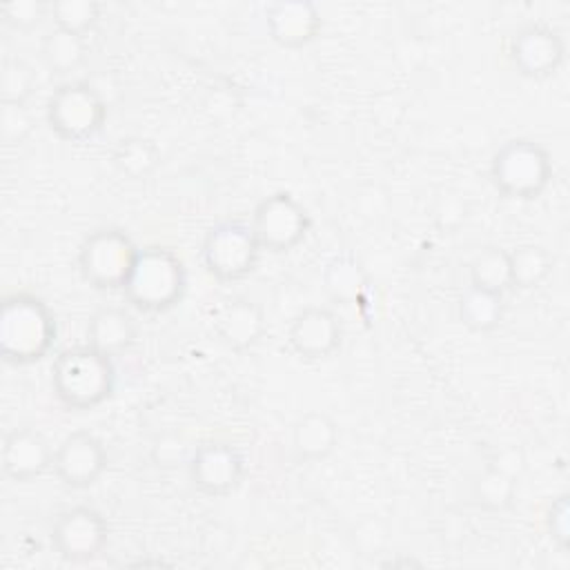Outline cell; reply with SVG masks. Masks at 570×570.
<instances>
[{"mask_svg":"<svg viewBox=\"0 0 570 570\" xmlns=\"http://www.w3.org/2000/svg\"><path fill=\"white\" fill-rule=\"evenodd\" d=\"M56 341V318L49 305L27 292L9 294L0 307V354L11 365L45 358Z\"/></svg>","mask_w":570,"mask_h":570,"instance_id":"cell-1","label":"cell"},{"mask_svg":"<svg viewBox=\"0 0 570 570\" xmlns=\"http://www.w3.org/2000/svg\"><path fill=\"white\" fill-rule=\"evenodd\" d=\"M116 385L111 356L91 345L62 350L51 365V387L56 399L76 412H87L105 403Z\"/></svg>","mask_w":570,"mask_h":570,"instance_id":"cell-2","label":"cell"},{"mask_svg":"<svg viewBox=\"0 0 570 570\" xmlns=\"http://www.w3.org/2000/svg\"><path fill=\"white\" fill-rule=\"evenodd\" d=\"M187 289V269L180 256L163 245L138 249L122 287L125 298L140 312L160 314L180 303Z\"/></svg>","mask_w":570,"mask_h":570,"instance_id":"cell-3","label":"cell"},{"mask_svg":"<svg viewBox=\"0 0 570 570\" xmlns=\"http://www.w3.org/2000/svg\"><path fill=\"white\" fill-rule=\"evenodd\" d=\"M490 178L497 191L505 198H539L552 180L550 154L530 138H512L494 151Z\"/></svg>","mask_w":570,"mask_h":570,"instance_id":"cell-4","label":"cell"},{"mask_svg":"<svg viewBox=\"0 0 570 570\" xmlns=\"http://www.w3.org/2000/svg\"><path fill=\"white\" fill-rule=\"evenodd\" d=\"M107 118V102L89 80L60 85L47 100V125L67 142L94 138Z\"/></svg>","mask_w":570,"mask_h":570,"instance_id":"cell-5","label":"cell"},{"mask_svg":"<svg viewBox=\"0 0 570 570\" xmlns=\"http://www.w3.org/2000/svg\"><path fill=\"white\" fill-rule=\"evenodd\" d=\"M138 247L116 227L91 232L78 249V267L82 278L96 289H122L136 263Z\"/></svg>","mask_w":570,"mask_h":570,"instance_id":"cell-6","label":"cell"},{"mask_svg":"<svg viewBox=\"0 0 570 570\" xmlns=\"http://www.w3.org/2000/svg\"><path fill=\"white\" fill-rule=\"evenodd\" d=\"M205 269L223 281L234 283L249 276L261 258V245L247 223L223 220L203 238L200 247Z\"/></svg>","mask_w":570,"mask_h":570,"instance_id":"cell-7","label":"cell"},{"mask_svg":"<svg viewBox=\"0 0 570 570\" xmlns=\"http://www.w3.org/2000/svg\"><path fill=\"white\" fill-rule=\"evenodd\" d=\"M307 209L287 191L265 196L252 212V232L261 249L283 254L294 249L309 232Z\"/></svg>","mask_w":570,"mask_h":570,"instance_id":"cell-8","label":"cell"},{"mask_svg":"<svg viewBox=\"0 0 570 570\" xmlns=\"http://www.w3.org/2000/svg\"><path fill=\"white\" fill-rule=\"evenodd\" d=\"M109 525L105 517L89 505H76L58 514L51 525L53 550L71 563L94 561L107 546Z\"/></svg>","mask_w":570,"mask_h":570,"instance_id":"cell-9","label":"cell"},{"mask_svg":"<svg viewBox=\"0 0 570 570\" xmlns=\"http://www.w3.org/2000/svg\"><path fill=\"white\" fill-rule=\"evenodd\" d=\"M189 481L209 497L234 492L245 476L243 454L227 441H203L191 450L187 463Z\"/></svg>","mask_w":570,"mask_h":570,"instance_id":"cell-10","label":"cell"},{"mask_svg":"<svg viewBox=\"0 0 570 570\" xmlns=\"http://www.w3.org/2000/svg\"><path fill=\"white\" fill-rule=\"evenodd\" d=\"M58 481L71 490L94 485L107 470V450L91 432H71L53 450V465Z\"/></svg>","mask_w":570,"mask_h":570,"instance_id":"cell-11","label":"cell"},{"mask_svg":"<svg viewBox=\"0 0 570 570\" xmlns=\"http://www.w3.org/2000/svg\"><path fill=\"white\" fill-rule=\"evenodd\" d=\"M563 58L566 40L561 31L550 24H525L510 40V60L525 78H546L554 73Z\"/></svg>","mask_w":570,"mask_h":570,"instance_id":"cell-12","label":"cell"},{"mask_svg":"<svg viewBox=\"0 0 570 570\" xmlns=\"http://www.w3.org/2000/svg\"><path fill=\"white\" fill-rule=\"evenodd\" d=\"M287 341L301 358L323 361L341 347V341H343L341 318L327 307L309 305L292 318L287 330Z\"/></svg>","mask_w":570,"mask_h":570,"instance_id":"cell-13","label":"cell"},{"mask_svg":"<svg viewBox=\"0 0 570 570\" xmlns=\"http://www.w3.org/2000/svg\"><path fill=\"white\" fill-rule=\"evenodd\" d=\"M265 27L276 45L298 49L318 36L323 18L309 0H281L265 9Z\"/></svg>","mask_w":570,"mask_h":570,"instance_id":"cell-14","label":"cell"},{"mask_svg":"<svg viewBox=\"0 0 570 570\" xmlns=\"http://www.w3.org/2000/svg\"><path fill=\"white\" fill-rule=\"evenodd\" d=\"M53 465L49 441L31 428H16L2 443V472L18 483L42 476Z\"/></svg>","mask_w":570,"mask_h":570,"instance_id":"cell-15","label":"cell"},{"mask_svg":"<svg viewBox=\"0 0 570 570\" xmlns=\"http://www.w3.org/2000/svg\"><path fill=\"white\" fill-rule=\"evenodd\" d=\"M214 332L229 350H249L265 334L263 307L247 296H234L214 314Z\"/></svg>","mask_w":570,"mask_h":570,"instance_id":"cell-16","label":"cell"},{"mask_svg":"<svg viewBox=\"0 0 570 570\" xmlns=\"http://www.w3.org/2000/svg\"><path fill=\"white\" fill-rule=\"evenodd\" d=\"M138 338V325L136 318L118 305H105L98 307L87 323V345L94 350L107 354V356H118L127 352Z\"/></svg>","mask_w":570,"mask_h":570,"instance_id":"cell-17","label":"cell"},{"mask_svg":"<svg viewBox=\"0 0 570 570\" xmlns=\"http://www.w3.org/2000/svg\"><path fill=\"white\" fill-rule=\"evenodd\" d=\"M336 445L338 425L330 414L321 410L305 412L292 425V450L294 456L303 463H318L327 459Z\"/></svg>","mask_w":570,"mask_h":570,"instance_id":"cell-18","label":"cell"},{"mask_svg":"<svg viewBox=\"0 0 570 570\" xmlns=\"http://www.w3.org/2000/svg\"><path fill=\"white\" fill-rule=\"evenodd\" d=\"M456 314H459V321L470 332H479V334L492 332L501 325L505 314L503 294L470 285L456 301Z\"/></svg>","mask_w":570,"mask_h":570,"instance_id":"cell-19","label":"cell"},{"mask_svg":"<svg viewBox=\"0 0 570 570\" xmlns=\"http://www.w3.org/2000/svg\"><path fill=\"white\" fill-rule=\"evenodd\" d=\"M160 163V149L151 138L125 136L111 149V165L129 180L149 178Z\"/></svg>","mask_w":570,"mask_h":570,"instance_id":"cell-20","label":"cell"},{"mask_svg":"<svg viewBox=\"0 0 570 570\" xmlns=\"http://www.w3.org/2000/svg\"><path fill=\"white\" fill-rule=\"evenodd\" d=\"M323 287L332 301L341 305H352L363 296L367 287V276L363 265L352 254H341L325 265Z\"/></svg>","mask_w":570,"mask_h":570,"instance_id":"cell-21","label":"cell"},{"mask_svg":"<svg viewBox=\"0 0 570 570\" xmlns=\"http://www.w3.org/2000/svg\"><path fill=\"white\" fill-rule=\"evenodd\" d=\"M40 58L51 73L56 76L71 73L87 58V38L67 29L53 27L40 42Z\"/></svg>","mask_w":570,"mask_h":570,"instance_id":"cell-22","label":"cell"},{"mask_svg":"<svg viewBox=\"0 0 570 570\" xmlns=\"http://www.w3.org/2000/svg\"><path fill=\"white\" fill-rule=\"evenodd\" d=\"M468 272L472 287H481L497 294H505L508 289H512L510 252L503 247L488 245L481 252H476L468 265Z\"/></svg>","mask_w":570,"mask_h":570,"instance_id":"cell-23","label":"cell"},{"mask_svg":"<svg viewBox=\"0 0 570 570\" xmlns=\"http://www.w3.org/2000/svg\"><path fill=\"white\" fill-rule=\"evenodd\" d=\"M510 252V276H512V287L519 289H534L541 285L554 265L552 254L534 243L519 245Z\"/></svg>","mask_w":570,"mask_h":570,"instance_id":"cell-24","label":"cell"},{"mask_svg":"<svg viewBox=\"0 0 570 570\" xmlns=\"http://www.w3.org/2000/svg\"><path fill=\"white\" fill-rule=\"evenodd\" d=\"M514 494H517V476L503 472L492 463L472 481V499L483 510L501 512L512 505Z\"/></svg>","mask_w":570,"mask_h":570,"instance_id":"cell-25","label":"cell"},{"mask_svg":"<svg viewBox=\"0 0 570 570\" xmlns=\"http://www.w3.org/2000/svg\"><path fill=\"white\" fill-rule=\"evenodd\" d=\"M100 9L96 0H53L49 2V18L53 27L85 36L98 24Z\"/></svg>","mask_w":570,"mask_h":570,"instance_id":"cell-26","label":"cell"},{"mask_svg":"<svg viewBox=\"0 0 570 570\" xmlns=\"http://www.w3.org/2000/svg\"><path fill=\"white\" fill-rule=\"evenodd\" d=\"M36 89L33 69L20 58H7L0 67V100L2 105H27Z\"/></svg>","mask_w":570,"mask_h":570,"instance_id":"cell-27","label":"cell"},{"mask_svg":"<svg viewBox=\"0 0 570 570\" xmlns=\"http://www.w3.org/2000/svg\"><path fill=\"white\" fill-rule=\"evenodd\" d=\"M49 16V2L45 0H11L0 4V18L20 31H29Z\"/></svg>","mask_w":570,"mask_h":570,"instance_id":"cell-28","label":"cell"},{"mask_svg":"<svg viewBox=\"0 0 570 570\" xmlns=\"http://www.w3.org/2000/svg\"><path fill=\"white\" fill-rule=\"evenodd\" d=\"M33 116L27 105H2L0 109V138L4 145H20L33 131Z\"/></svg>","mask_w":570,"mask_h":570,"instance_id":"cell-29","label":"cell"},{"mask_svg":"<svg viewBox=\"0 0 570 570\" xmlns=\"http://www.w3.org/2000/svg\"><path fill=\"white\" fill-rule=\"evenodd\" d=\"M194 450V448H191ZM189 445L185 443V439L176 432H163L160 436H156L154 445H151V461L158 468H167L174 470L178 465H187L189 456H191Z\"/></svg>","mask_w":570,"mask_h":570,"instance_id":"cell-30","label":"cell"},{"mask_svg":"<svg viewBox=\"0 0 570 570\" xmlns=\"http://www.w3.org/2000/svg\"><path fill=\"white\" fill-rule=\"evenodd\" d=\"M546 528L552 541L561 548H568L570 543V503L568 494H559L552 499V503L546 510Z\"/></svg>","mask_w":570,"mask_h":570,"instance_id":"cell-31","label":"cell"}]
</instances>
